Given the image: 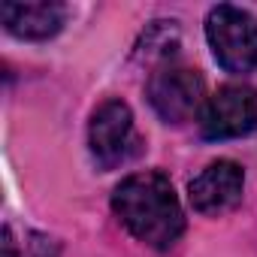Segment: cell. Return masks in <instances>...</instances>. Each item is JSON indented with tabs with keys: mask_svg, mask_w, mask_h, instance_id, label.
<instances>
[{
	"mask_svg": "<svg viewBox=\"0 0 257 257\" xmlns=\"http://www.w3.org/2000/svg\"><path fill=\"white\" fill-rule=\"evenodd\" d=\"M112 209L140 242L161 251L176 245L185 230L182 203L170 179L155 170L127 176L112 194Z\"/></svg>",
	"mask_w": 257,
	"mask_h": 257,
	"instance_id": "6da1fadb",
	"label": "cell"
},
{
	"mask_svg": "<svg viewBox=\"0 0 257 257\" xmlns=\"http://www.w3.org/2000/svg\"><path fill=\"white\" fill-rule=\"evenodd\" d=\"M206 40L215 61L227 73H251L257 67V19L233 4H218L206 16Z\"/></svg>",
	"mask_w": 257,
	"mask_h": 257,
	"instance_id": "7a4b0ae2",
	"label": "cell"
},
{
	"mask_svg": "<svg viewBox=\"0 0 257 257\" xmlns=\"http://www.w3.org/2000/svg\"><path fill=\"white\" fill-rule=\"evenodd\" d=\"M251 131H257V91L248 85H224L200 109V134L206 140H233Z\"/></svg>",
	"mask_w": 257,
	"mask_h": 257,
	"instance_id": "3957f363",
	"label": "cell"
},
{
	"mask_svg": "<svg viewBox=\"0 0 257 257\" xmlns=\"http://www.w3.org/2000/svg\"><path fill=\"white\" fill-rule=\"evenodd\" d=\"M203 94H206L203 76L182 64H164L149 79V103L170 124L188 121L200 109Z\"/></svg>",
	"mask_w": 257,
	"mask_h": 257,
	"instance_id": "277c9868",
	"label": "cell"
},
{
	"mask_svg": "<svg viewBox=\"0 0 257 257\" xmlns=\"http://www.w3.org/2000/svg\"><path fill=\"white\" fill-rule=\"evenodd\" d=\"M88 143L91 155L100 161V167H115L131 158L134 152V112L124 100H106L97 106L88 124Z\"/></svg>",
	"mask_w": 257,
	"mask_h": 257,
	"instance_id": "5b68a950",
	"label": "cell"
},
{
	"mask_svg": "<svg viewBox=\"0 0 257 257\" xmlns=\"http://www.w3.org/2000/svg\"><path fill=\"white\" fill-rule=\"evenodd\" d=\"M245 173L233 161H215L188 185V200L200 215H224L242 200Z\"/></svg>",
	"mask_w": 257,
	"mask_h": 257,
	"instance_id": "8992f818",
	"label": "cell"
},
{
	"mask_svg": "<svg viewBox=\"0 0 257 257\" xmlns=\"http://www.w3.org/2000/svg\"><path fill=\"white\" fill-rule=\"evenodd\" d=\"M67 10L61 4H0L7 31L22 40H49L64 28Z\"/></svg>",
	"mask_w": 257,
	"mask_h": 257,
	"instance_id": "52a82bcc",
	"label": "cell"
}]
</instances>
